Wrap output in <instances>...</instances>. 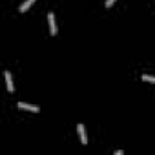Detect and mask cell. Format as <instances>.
Returning <instances> with one entry per match:
<instances>
[{
  "mask_svg": "<svg viewBox=\"0 0 155 155\" xmlns=\"http://www.w3.org/2000/svg\"><path fill=\"white\" fill-rule=\"evenodd\" d=\"M77 130H79L81 142H82V144H88V135H86V128H84V124H79V126H77Z\"/></svg>",
  "mask_w": 155,
  "mask_h": 155,
  "instance_id": "cell-1",
  "label": "cell"
},
{
  "mask_svg": "<svg viewBox=\"0 0 155 155\" xmlns=\"http://www.w3.org/2000/svg\"><path fill=\"white\" fill-rule=\"evenodd\" d=\"M4 77H6L8 91H9V93H13V91H15V84H13V79H11V73H9V71H6V73H4Z\"/></svg>",
  "mask_w": 155,
  "mask_h": 155,
  "instance_id": "cell-2",
  "label": "cell"
},
{
  "mask_svg": "<svg viewBox=\"0 0 155 155\" xmlns=\"http://www.w3.org/2000/svg\"><path fill=\"white\" fill-rule=\"evenodd\" d=\"M48 22H49V31H51V35H57V24H55V15H53V13L48 15Z\"/></svg>",
  "mask_w": 155,
  "mask_h": 155,
  "instance_id": "cell-3",
  "label": "cell"
},
{
  "mask_svg": "<svg viewBox=\"0 0 155 155\" xmlns=\"http://www.w3.org/2000/svg\"><path fill=\"white\" fill-rule=\"evenodd\" d=\"M18 108H20V110H28V111H33V113L40 111V110H38V106H35V104H26V102H18Z\"/></svg>",
  "mask_w": 155,
  "mask_h": 155,
  "instance_id": "cell-4",
  "label": "cell"
},
{
  "mask_svg": "<svg viewBox=\"0 0 155 155\" xmlns=\"http://www.w3.org/2000/svg\"><path fill=\"white\" fill-rule=\"evenodd\" d=\"M33 2H35V0H26V2H24V4H22L20 8H18V11H20V13H24V11H28V9H29V8L33 6Z\"/></svg>",
  "mask_w": 155,
  "mask_h": 155,
  "instance_id": "cell-5",
  "label": "cell"
},
{
  "mask_svg": "<svg viewBox=\"0 0 155 155\" xmlns=\"http://www.w3.org/2000/svg\"><path fill=\"white\" fill-rule=\"evenodd\" d=\"M142 81H146V82H153V84H155V77H151V75H146V73H144V75H142Z\"/></svg>",
  "mask_w": 155,
  "mask_h": 155,
  "instance_id": "cell-6",
  "label": "cell"
},
{
  "mask_svg": "<svg viewBox=\"0 0 155 155\" xmlns=\"http://www.w3.org/2000/svg\"><path fill=\"white\" fill-rule=\"evenodd\" d=\"M113 2H115V0H106V8H111V6H113Z\"/></svg>",
  "mask_w": 155,
  "mask_h": 155,
  "instance_id": "cell-7",
  "label": "cell"
}]
</instances>
